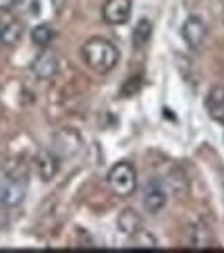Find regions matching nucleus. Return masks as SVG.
<instances>
[{
  "mask_svg": "<svg viewBox=\"0 0 224 253\" xmlns=\"http://www.w3.org/2000/svg\"><path fill=\"white\" fill-rule=\"evenodd\" d=\"M17 4V0H0V10H10Z\"/></svg>",
  "mask_w": 224,
  "mask_h": 253,
  "instance_id": "obj_17",
  "label": "nucleus"
},
{
  "mask_svg": "<svg viewBox=\"0 0 224 253\" xmlns=\"http://www.w3.org/2000/svg\"><path fill=\"white\" fill-rule=\"evenodd\" d=\"M34 166H36V172L44 183H50L52 178L58 174V168H60V158L54 150H40L34 158Z\"/></svg>",
  "mask_w": 224,
  "mask_h": 253,
  "instance_id": "obj_7",
  "label": "nucleus"
},
{
  "mask_svg": "<svg viewBox=\"0 0 224 253\" xmlns=\"http://www.w3.org/2000/svg\"><path fill=\"white\" fill-rule=\"evenodd\" d=\"M29 178L19 174H6L0 178V204L6 208H17L25 199Z\"/></svg>",
  "mask_w": 224,
  "mask_h": 253,
  "instance_id": "obj_3",
  "label": "nucleus"
},
{
  "mask_svg": "<svg viewBox=\"0 0 224 253\" xmlns=\"http://www.w3.org/2000/svg\"><path fill=\"white\" fill-rule=\"evenodd\" d=\"M54 29H52V25H48V23H40V25H36L34 29H31V42H34V46H38V48H48L52 42H54Z\"/></svg>",
  "mask_w": 224,
  "mask_h": 253,
  "instance_id": "obj_13",
  "label": "nucleus"
},
{
  "mask_svg": "<svg viewBox=\"0 0 224 253\" xmlns=\"http://www.w3.org/2000/svg\"><path fill=\"white\" fill-rule=\"evenodd\" d=\"M116 226H119V233L125 237H133L137 230L143 228V220L139 216V212H135L133 208H125L123 212L116 218Z\"/></svg>",
  "mask_w": 224,
  "mask_h": 253,
  "instance_id": "obj_11",
  "label": "nucleus"
},
{
  "mask_svg": "<svg viewBox=\"0 0 224 253\" xmlns=\"http://www.w3.org/2000/svg\"><path fill=\"white\" fill-rule=\"evenodd\" d=\"M149 38H152V23H149L147 19H141L137 21V25L133 29V46L135 48H143Z\"/></svg>",
  "mask_w": 224,
  "mask_h": 253,
  "instance_id": "obj_14",
  "label": "nucleus"
},
{
  "mask_svg": "<svg viewBox=\"0 0 224 253\" xmlns=\"http://www.w3.org/2000/svg\"><path fill=\"white\" fill-rule=\"evenodd\" d=\"M79 150H81V137L75 131L65 129L54 135V152L58 154V158L75 156Z\"/></svg>",
  "mask_w": 224,
  "mask_h": 253,
  "instance_id": "obj_9",
  "label": "nucleus"
},
{
  "mask_svg": "<svg viewBox=\"0 0 224 253\" xmlns=\"http://www.w3.org/2000/svg\"><path fill=\"white\" fill-rule=\"evenodd\" d=\"M81 58L93 73L106 75V73H110L116 65H119L121 52L116 48L114 42H110L108 38L93 36L81 46Z\"/></svg>",
  "mask_w": 224,
  "mask_h": 253,
  "instance_id": "obj_1",
  "label": "nucleus"
},
{
  "mask_svg": "<svg viewBox=\"0 0 224 253\" xmlns=\"http://www.w3.org/2000/svg\"><path fill=\"white\" fill-rule=\"evenodd\" d=\"M131 0H106L102 4V19L108 25H125L131 19Z\"/></svg>",
  "mask_w": 224,
  "mask_h": 253,
  "instance_id": "obj_6",
  "label": "nucleus"
},
{
  "mask_svg": "<svg viewBox=\"0 0 224 253\" xmlns=\"http://www.w3.org/2000/svg\"><path fill=\"white\" fill-rule=\"evenodd\" d=\"M180 36H183L185 44L191 50H199L201 46H204L206 38H208V27L204 23V19L197 17V15L187 17L183 27H180Z\"/></svg>",
  "mask_w": 224,
  "mask_h": 253,
  "instance_id": "obj_5",
  "label": "nucleus"
},
{
  "mask_svg": "<svg viewBox=\"0 0 224 253\" xmlns=\"http://www.w3.org/2000/svg\"><path fill=\"white\" fill-rule=\"evenodd\" d=\"M106 181H108V187L119 197H129V195L135 193V189H137V172H135L131 162L121 160L108 170Z\"/></svg>",
  "mask_w": 224,
  "mask_h": 253,
  "instance_id": "obj_2",
  "label": "nucleus"
},
{
  "mask_svg": "<svg viewBox=\"0 0 224 253\" xmlns=\"http://www.w3.org/2000/svg\"><path fill=\"white\" fill-rule=\"evenodd\" d=\"M21 38H23V23L19 19L8 17L0 23V46L13 48L21 42Z\"/></svg>",
  "mask_w": 224,
  "mask_h": 253,
  "instance_id": "obj_10",
  "label": "nucleus"
},
{
  "mask_svg": "<svg viewBox=\"0 0 224 253\" xmlns=\"http://www.w3.org/2000/svg\"><path fill=\"white\" fill-rule=\"evenodd\" d=\"M141 204L143 210L149 214H158L162 212L168 204V191L164 183L160 178H149V181L143 185V195H141Z\"/></svg>",
  "mask_w": 224,
  "mask_h": 253,
  "instance_id": "obj_4",
  "label": "nucleus"
},
{
  "mask_svg": "<svg viewBox=\"0 0 224 253\" xmlns=\"http://www.w3.org/2000/svg\"><path fill=\"white\" fill-rule=\"evenodd\" d=\"M206 110L210 119L224 121V85H214L206 96Z\"/></svg>",
  "mask_w": 224,
  "mask_h": 253,
  "instance_id": "obj_12",
  "label": "nucleus"
},
{
  "mask_svg": "<svg viewBox=\"0 0 224 253\" xmlns=\"http://www.w3.org/2000/svg\"><path fill=\"white\" fill-rule=\"evenodd\" d=\"M31 73L40 81H50L58 73V56L54 52H50L48 48H44L34 58V62H31Z\"/></svg>",
  "mask_w": 224,
  "mask_h": 253,
  "instance_id": "obj_8",
  "label": "nucleus"
},
{
  "mask_svg": "<svg viewBox=\"0 0 224 253\" xmlns=\"http://www.w3.org/2000/svg\"><path fill=\"white\" fill-rule=\"evenodd\" d=\"M139 89H141V77H131L129 85L123 87V98H131V96H135V93L139 91Z\"/></svg>",
  "mask_w": 224,
  "mask_h": 253,
  "instance_id": "obj_16",
  "label": "nucleus"
},
{
  "mask_svg": "<svg viewBox=\"0 0 224 253\" xmlns=\"http://www.w3.org/2000/svg\"><path fill=\"white\" fill-rule=\"evenodd\" d=\"M222 21H224V13H222Z\"/></svg>",
  "mask_w": 224,
  "mask_h": 253,
  "instance_id": "obj_18",
  "label": "nucleus"
},
{
  "mask_svg": "<svg viewBox=\"0 0 224 253\" xmlns=\"http://www.w3.org/2000/svg\"><path fill=\"white\" fill-rule=\"evenodd\" d=\"M129 241H131V247H145V249H154V247H158L156 237H154L152 233H147L145 228L137 230L133 237H129Z\"/></svg>",
  "mask_w": 224,
  "mask_h": 253,
  "instance_id": "obj_15",
  "label": "nucleus"
}]
</instances>
